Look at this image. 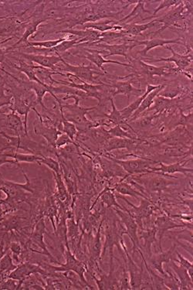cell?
Listing matches in <instances>:
<instances>
[{"label": "cell", "mask_w": 193, "mask_h": 290, "mask_svg": "<svg viewBox=\"0 0 193 290\" xmlns=\"http://www.w3.org/2000/svg\"><path fill=\"white\" fill-rule=\"evenodd\" d=\"M39 165L44 164L47 166L51 172L55 173L61 174V166L60 163H58L56 160L48 157H41V159L39 160Z\"/></svg>", "instance_id": "74e56055"}, {"label": "cell", "mask_w": 193, "mask_h": 290, "mask_svg": "<svg viewBox=\"0 0 193 290\" xmlns=\"http://www.w3.org/2000/svg\"><path fill=\"white\" fill-rule=\"evenodd\" d=\"M133 139H123V138H111L105 145V151L111 152L120 149H125L133 145Z\"/></svg>", "instance_id": "1f68e13d"}, {"label": "cell", "mask_w": 193, "mask_h": 290, "mask_svg": "<svg viewBox=\"0 0 193 290\" xmlns=\"http://www.w3.org/2000/svg\"><path fill=\"white\" fill-rule=\"evenodd\" d=\"M157 176L151 178H145L141 180V184H143L144 190H147L149 193H162V192L169 188L171 185H175L176 183L173 181L165 178L164 175L156 173Z\"/></svg>", "instance_id": "30bf717a"}, {"label": "cell", "mask_w": 193, "mask_h": 290, "mask_svg": "<svg viewBox=\"0 0 193 290\" xmlns=\"http://www.w3.org/2000/svg\"><path fill=\"white\" fill-rule=\"evenodd\" d=\"M18 281L8 278L0 282V289H18Z\"/></svg>", "instance_id": "ee69618b"}, {"label": "cell", "mask_w": 193, "mask_h": 290, "mask_svg": "<svg viewBox=\"0 0 193 290\" xmlns=\"http://www.w3.org/2000/svg\"><path fill=\"white\" fill-rule=\"evenodd\" d=\"M139 239H142L144 240V248L145 252L146 253L147 258L151 256V246L156 241L157 230L155 227L149 229H141L139 232Z\"/></svg>", "instance_id": "484cf974"}, {"label": "cell", "mask_w": 193, "mask_h": 290, "mask_svg": "<svg viewBox=\"0 0 193 290\" xmlns=\"http://www.w3.org/2000/svg\"><path fill=\"white\" fill-rule=\"evenodd\" d=\"M145 3H147L146 1H138L137 4H136L137 5L135 6L132 11L127 16L118 21V24L120 23H124V22L127 21L128 19L130 21H132L135 18L138 17V16H142V15H144L145 13L151 14V11L145 9Z\"/></svg>", "instance_id": "d6a6232c"}, {"label": "cell", "mask_w": 193, "mask_h": 290, "mask_svg": "<svg viewBox=\"0 0 193 290\" xmlns=\"http://www.w3.org/2000/svg\"><path fill=\"white\" fill-rule=\"evenodd\" d=\"M166 264L177 276L178 279L180 282V289H192V279L189 277L187 271L182 266L180 265L178 266L176 262L173 260Z\"/></svg>", "instance_id": "ffe728a7"}, {"label": "cell", "mask_w": 193, "mask_h": 290, "mask_svg": "<svg viewBox=\"0 0 193 290\" xmlns=\"http://www.w3.org/2000/svg\"><path fill=\"white\" fill-rule=\"evenodd\" d=\"M176 247H177V245L174 243L172 244V246L168 251H164L161 250L159 253L151 255V256L148 258V263L147 262V263H148V266L153 270L158 271V273L163 276V277L166 276V271L163 269V264L169 263V262L173 259V255L176 252Z\"/></svg>", "instance_id": "9c48e42d"}, {"label": "cell", "mask_w": 193, "mask_h": 290, "mask_svg": "<svg viewBox=\"0 0 193 290\" xmlns=\"http://www.w3.org/2000/svg\"><path fill=\"white\" fill-rule=\"evenodd\" d=\"M63 109V117L65 120L74 123L77 130L87 131L90 128L93 127L94 125L92 122L89 121L86 117V114L92 110L96 109L99 105L83 108L79 104H62L60 105Z\"/></svg>", "instance_id": "6da1fadb"}, {"label": "cell", "mask_w": 193, "mask_h": 290, "mask_svg": "<svg viewBox=\"0 0 193 290\" xmlns=\"http://www.w3.org/2000/svg\"><path fill=\"white\" fill-rule=\"evenodd\" d=\"M44 21H45V19H37L36 21L29 23L27 27H26V31H25L24 34H23V37H22L20 40H19L17 43H16L13 47L9 48V50H12V49L15 48V47H16V46L19 45V44H22V43H25V44H26V43L28 42V38H29L30 36H32L34 33L37 32V27H38L39 25Z\"/></svg>", "instance_id": "836d02e7"}, {"label": "cell", "mask_w": 193, "mask_h": 290, "mask_svg": "<svg viewBox=\"0 0 193 290\" xmlns=\"http://www.w3.org/2000/svg\"><path fill=\"white\" fill-rule=\"evenodd\" d=\"M139 63L143 73H145V74L149 76V77H154V76L164 77V76L168 75V74H170L172 71H178L175 68H170L167 66L155 67L154 65L145 63L143 61H139Z\"/></svg>", "instance_id": "d4e9b609"}, {"label": "cell", "mask_w": 193, "mask_h": 290, "mask_svg": "<svg viewBox=\"0 0 193 290\" xmlns=\"http://www.w3.org/2000/svg\"><path fill=\"white\" fill-rule=\"evenodd\" d=\"M102 221L99 229H98L96 235L92 241L91 245H90V253H91L92 260L95 263H96V260L101 258V255H102Z\"/></svg>", "instance_id": "4dcf8cb0"}, {"label": "cell", "mask_w": 193, "mask_h": 290, "mask_svg": "<svg viewBox=\"0 0 193 290\" xmlns=\"http://www.w3.org/2000/svg\"><path fill=\"white\" fill-rule=\"evenodd\" d=\"M184 11H185V7H184L183 1H182L180 5L171 10L167 14L165 15L163 17L155 19V20L158 22L160 24H163V26H162V27L158 29V31L153 33L154 36L161 34L165 30L170 27L172 25H176V23H178V21L183 19Z\"/></svg>", "instance_id": "8fae6325"}, {"label": "cell", "mask_w": 193, "mask_h": 290, "mask_svg": "<svg viewBox=\"0 0 193 290\" xmlns=\"http://www.w3.org/2000/svg\"><path fill=\"white\" fill-rule=\"evenodd\" d=\"M44 269L37 265L31 264L29 263H20L14 270L12 271L9 275V278L19 282L18 289H19L22 282L30 277L31 275L44 274Z\"/></svg>", "instance_id": "ba28073f"}, {"label": "cell", "mask_w": 193, "mask_h": 290, "mask_svg": "<svg viewBox=\"0 0 193 290\" xmlns=\"http://www.w3.org/2000/svg\"><path fill=\"white\" fill-rule=\"evenodd\" d=\"M182 3V1H181V0H164V1H163V2L160 3L158 7L154 10V12H153L152 13V16H151V17L145 18V19H144L143 20H145V19H151V18L154 17V16H155V15H156L158 12L161 11V10H163V9L170 8V7H173L174 8H175V7H177L178 6L180 5Z\"/></svg>", "instance_id": "60d3db41"}, {"label": "cell", "mask_w": 193, "mask_h": 290, "mask_svg": "<svg viewBox=\"0 0 193 290\" xmlns=\"http://www.w3.org/2000/svg\"><path fill=\"white\" fill-rule=\"evenodd\" d=\"M109 101L111 104V111L110 112V114H105V117H107L115 126H121L123 129H124V127H128L131 130L136 133V131L133 129V127L131 126L130 124H128L127 120H124L122 114L120 112V110H118V108H116L115 105H114V98L111 97Z\"/></svg>", "instance_id": "83f0119b"}, {"label": "cell", "mask_w": 193, "mask_h": 290, "mask_svg": "<svg viewBox=\"0 0 193 290\" xmlns=\"http://www.w3.org/2000/svg\"><path fill=\"white\" fill-rule=\"evenodd\" d=\"M45 231V224H44V219H43V218H41V220H39V221H37L34 231L31 233V243L37 245V247H39V248H41V249L43 251V255H47L49 258H50V260H51L53 263H59L57 261H56V260L54 259V258H53V256H52V255L50 254V251H48V248H47V245H46L45 242H44V236Z\"/></svg>", "instance_id": "7c38bea8"}, {"label": "cell", "mask_w": 193, "mask_h": 290, "mask_svg": "<svg viewBox=\"0 0 193 290\" xmlns=\"http://www.w3.org/2000/svg\"><path fill=\"white\" fill-rule=\"evenodd\" d=\"M10 163V164H16L19 166V163L14 160H10L6 156L5 151L3 149H0V166L3 165Z\"/></svg>", "instance_id": "7dc6e473"}, {"label": "cell", "mask_w": 193, "mask_h": 290, "mask_svg": "<svg viewBox=\"0 0 193 290\" xmlns=\"http://www.w3.org/2000/svg\"><path fill=\"white\" fill-rule=\"evenodd\" d=\"M166 87V84H161L159 88L158 89H155V90L152 91V92H150L146 97H145V99H143L142 101V103H141L140 106L139 107L136 111L134 112V114H132V117H131L130 120H128V122H133L135 121V120H137L139 118L140 114L142 113H143L145 110L149 109L151 108V105H153L154 103V99L158 96V94Z\"/></svg>", "instance_id": "44dd1931"}, {"label": "cell", "mask_w": 193, "mask_h": 290, "mask_svg": "<svg viewBox=\"0 0 193 290\" xmlns=\"http://www.w3.org/2000/svg\"><path fill=\"white\" fill-rule=\"evenodd\" d=\"M34 132L37 135H40L47 140V145L55 147L56 139L63 132L58 130L56 127H47L41 122H34ZM56 148V147H55Z\"/></svg>", "instance_id": "ac0fdd59"}, {"label": "cell", "mask_w": 193, "mask_h": 290, "mask_svg": "<svg viewBox=\"0 0 193 290\" xmlns=\"http://www.w3.org/2000/svg\"><path fill=\"white\" fill-rule=\"evenodd\" d=\"M69 144H74V145L79 147V146L77 145L76 142H73V141L68 137V135L63 133L56 139L55 147H56V149L63 148V147H66L67 145H69Z\"/></svg>", "instance_id": "7bdbcfd3"}, {"label": "cell", "mask_w": 193, "mask_h": 290, "mask_svg": "<svg viewBox=\"0 0 193 290\" xmlns=\"http://www.w3.org/2000/svg\"><path fill=\"white\" fill-rule=\"evenodd\" d=\"M61 123L62 125H63L62 132H63V133L68 135V137H69L73 142H74L76 139V135H77V129L75 125L65 120V117H63V114L62 115Z\"/></svg>", "instance_id": "f35d334b"}, {"label": "cell", "mask_w": 193, "mask_h": 290, "mask_svg": "<svg viewBox=\"0 0 193 290\" xmlns=\"http://www.w3.org/2000/svg\"><path fill=\"white\" fill-rule=\"evenodd\" d=\"M121 247L124 250L125 254V266L127 271L128 272L129 281H130L131 288L132 289H141L142 285V276H143V267L141 266V268L136 265L134 261L133 257L129 255L128 251L124 245V239H121Z\"/></svg>", "instance_id": "8992f818"}, {"label": "cell", "mask_w": 193, "mask_h": 290, "mask_svg": "<svg viewBox=\"0 0 193 290\" xmlns=\"http://www.w3.org/2000/svg\"><path fill=\"white\" fill-rule=\"evenodd\" d=\"M65 258H66V263L65 264L60 263V266L56 267V266H49V268L52 269V270L55 272H67V271H72L74 273H77L79 276L83 283L87 286V288H92V287L87 283L84 274L87 271V266L83 262L80 261L76 258L75 255L71 252L70 249L69 245L66 246L65 248Z\"/></svg>", "instance_id": "7a4b0ae2"}, {"label": "cell", "mask_w": 193, "mask_h": 290, "mask_svg": "<svg viewBox=\"0 0 193 290\" xmlns=\"http://www.w3.org/2000/svg\"><path fill=\"white\" fill-rule=\"evenodd\" d=\"M165 48L168 49L172 52V56L166 58L148 57L147 58V61L152 62H169V63L173 62V63L176 64V67H177L176 69L178 71H184L191 65V62H192V53L191 52H188L187 54H180V53L175 51L172 47H165Z\"/></svg>", "instance_id": "52a82bcc"}, {"label": "cell", "mask_w": 193, "mask_h": 290, "mask_svg": "<svg viewBox=\"0 0 193 290\" xmlns=\"http://www.w3.org/2000/svg\"><path fill=\"white\" fill-rule=\"evenodd\" d=\"M133 42L136 44V46L144 45L145 48L141 51L138 52L139 54L142 56H146L148 52L152 49L156 48L158 47H164L170 44H180V45H185V43L182 42V38L178 37L176 39H172V40H165V39L153 38L151 40H146V41H138V40H134Z\"/></svg>", "instance_id": "5bb4252c"}, {"label": "cell", "mask_w": 193, "mask_h": 290, "mask_svg": "<svg viewBox=\"0 0 193 290\" xmlns=\"http://www.w3.org/2000/svg\"><path fill=\"white\" fill-rule=\"evenodd\" d=\"M112 89H114V92L112 93V97H115L118 95H124L127 97V101L129 102L130 97L132 95H141L144 93L143 90L137 89L132 85V82L131 81H112L110 84Z\"/></svg>", "instance_id": "2e32d148"}, {"label": "cell", "mask_w": 193, "mask_h": 290, "mask_svg": "<svg viewBox=\"0 0 193 290\" xmlns=\"http://www.w3.org/2000/svg\"><path fill=\"white\" fill-rule=\"evenodd\" d=\"M63 67L56 66V71H66L68 74H72L75 78L80 80L81 81L90 83V84H95L94 77L93 74H99L101 76H105V74L101 71H96L93 69L91 66H74L70 65L66 62L63 63Z\"/></svg>", "instance_id": "277c9868"}, {"label": "cell", "mask_w": 193, "mask_h": 290, "mask_svg": "<svg viewBox=\"0 0 193 290\" xmlns=\"http://www.w3.org/2000/svg\"><path fill=\"white\" fill-rule=\"evenodd\" d=\"M13 98V96H10L5 94L4 84H0V108L4 105H10L12 103L11 99Z\"/></svg>", "instance_id": "f6af8a7d"}, {"label": "cell", "mask_w": 193, "mask_h": 290, "mask_svg": "<svg viewBox=\"0 0 193 290\" xmlns=\"http://www.w3.org/2000/svg\"><path fill=\"white\" fill-rule=\"evenodd\" d=\"M176 255H177L178 258L179 259H172L173 261L176 262V263H179L181 266L184 268L185 270L187 271V273H188V276L189 277L191 278V279H193V265L192 263L191 262L188 261V259L186 258H184L182 255H181L179 252H178L177 251H176Z\"/></svg>", "instance_id": "b9f144b4"}, {"label": "cell", "mask_w": 193, "mask_h": 290, "mask_svg": "<svg viewBox=\"0 0 193 290\" xmlns=\"http://www.w3.org/2000/svg\"><path fill=\"white\" fill-rule=\"evenodd\" d=\"M96 44V43H94ZM96 46L101 47L102 50L106 52L107 54L104 55V57L108 58L110 56H122L126 58V60H128L129 50L136 47V44L134 43L132 44H108L106 43H98Z\"/></svg>", "instance_id": "9a60e30c"}, {"label": "cell", "mask_w": 193, "mask_h": 290, "mask_svg": "<svg viewBox=\"0 0 193 290\" xmlns=\"http://www.w3.org/2000/svg\"><path fill=\"white\" fill-rule=\"evenodd\" d=\"M111 161L118 165L121 169L127 172L128 175L133 174L153 173L151 171L152 165L158 163L150 159H137V160H121L108 157Z\"/></svg>", "instance_id": "3957f363"}, {"label": "cell", "mask_w": 193, "mask_h": 290, "mask_svg": "<svg viewBox=\"0 0 193 290\" xmlns=\"http://www.w3.org/2000/svg\"><path fill=\"white\" fill-rule=\"evenodd\" d=\"M161 84H158V85H152V84H147L146 90H145L143 95H141L139 98H138L135 102H132V103L129 104L127 107L123 108V109L120 110V112L122 114L123 117H124V120H130L131 117H132V114H134L136 110L139 108L140 106L141 103H142L143 99H145V97L150 93V92H152V91L155 90V89H158L160 87Z\"/></svg>", "instance_id": "7402d4cb"}, {"label": "cell", "mask_w": 193, "mask_h": 290, "mask_svg": "<svg viewBox=\"0 0 193 290\" xmlns=\"http://www.w3.org/2000/svg\"><path fill=\"white\" fill-rule=\"evenodd\" d=\"M84 50H85L84 57L86 58L89 62H91L93 65H96L104 74H108V71H106V70L104 68V65H106V64H114V65L126 67V68H133V65L131 63L126 64L122 63V62H116V61L108 60L107 58L104 57L100 53L90 51L87 48H84Z\"/></svg>", "instance_id": "e0dca14e"}, {"label": "cell", "mask_w": 193, "mask_h": 290, "mask_svg": "<svg viewBox=\"0 0 193 290\" xmlns=\"http://www.w3.org/2000/svg\"><path fill=\"white\" fill-rule=\"evenodd\" d=\"M154 105L148 110H155L154 114H158V113L163 112L170 106L172 104V99H167V98H164L158 95V96L154 99Z\"/></svg>", "instance_id": "d590c367"}, {"label": "cell", "mask_w": 193, "mask_h": 290, "mask_svg": "<svg viewBox=\"0 0 193 290\" xmlns=\"http://www.w3.org/2000/svg\"><path fill=\"white\" fill-rule=\"evenodd\" d=\"M116 215L119 217L121 219V224H124V228L126 230V235L128 236L133 244V248H132V257L135 255V251L141 249L140 242H139V235H138V226L137 223L134 219L133 217L129 214L128 212L124 210L118 209V208H114Z\"/></svg>", "instance_id": "5b68a950"}, {"label": "cell", "mask_w": 193, "mask_h": 290, "mask_svg": "<svg viewBox=\"0 0 193 290\" xmlns=\"http://www.w3.org/2000/svg\"><path fill=\"white\" fill-rule=\"evenodd\" d=\"M113 189L122 196H130V197H135L136 199H139L141 197V198L148 200V197L145 195L143 193L135 190L130 184L124 182V181H121V182L116 184Z\"/></svg>", "instance_id": "f546056e"}, {"label": "cell", "mask_w": 193, "mask_h": 290, "mask_svg": "<svg viewBox=\"0 0 193 290\" xmlns=\"http://www.w3.org/2000/svg\"><path fill=\"white\" fill-rule=\"evenodd\" d=\"M108 135L110 138H123V139H134L133 136L128 132L124 130L122 127L119 126H115L113 128H111L109 130L107 131Z\"/></svg>", "instance_id": "ab89813d"}, {"label": "cell", "mask_w": 193, "mask_h": 290, "mask_svg": "<svg viewBox=\"0 0 193 290\" xmlns=\"http://www.w3.org/2000/svg\"><path fill=\"white\" fill-rule=\"evenodd\" d=\"M114 191V189L107 187L106 189H105V190L99 194V197H98V198L95 200L94 204L92 205V208L94 207L98 200L100 198L101 200H102V203L105 205L108 209L111 208H118V209L124 210V208H122V207L118 203V201H117V199H116L117 197H116Z\"/></svg>", "instance_id": "f1b7e54d"}, {"label": "cell", "mask_w": 193, "mask_h": 290, "mask_svg": "<svg viewBox=\"0 0 193 290\" xmlns=\"http://www.w3.org/2000/svg\"><path fill=\"white\" fill-rule=\"evenodd\" d=\"M17 266L18 265H15L13 263V257L10 251H7L0 260V273H4V272L11 273L12 271L14 270L17 267Z\"/></svg>", "instance_id": "8d00e7d4"}, {"label": "cell", "mask_w": 193, "mask_h": 290, "mask_svg": "<svg viewBox=\"0 0 193 290\" xmlns=\"http://www.w3.org/2000/svg\"><path fill=\"white\" fill-rule=\"evenodd\" d=\"M68 39V37H63V38L58 39V40H54V41H37V42H29L28 41L25 46L26 47H37V48L50 49L56 47L58 44H60V43L66 41Z\"/></svg>", "instance_id": "e575fe53"}, {"label": "cell", "mask_w": 193, "mask_h": 290, "mask_svg": "<svg viewBox=\"0 0 193 290\" xmlns=\"http://www.w3.org/2000/svg\"><path fill=\"white\" fill-rule=\"evenodd\" d=\"M156 114H153L151 116H147V117H145V118L142 119L140 121H138L137 124L139 125V127L141 129H148L151 126V123H152L153 119L155 118L156 117Z\"/></svg>", "instance_id": "bcb514c9"}, {"label": "cell", "mask_w": 193, "mask_h": 290, "mask_svg": "<svg viewBox=\"0 0 193 290\" xmlns=\"http://www.w3.org/2000/svg\"><path fill=\"white\" fill-rule=\"evenodd\" d=\"M158 24H160V23L154 19H153L152 21L144 23V24H136V23L126 24V23H124L121 26V27H122L123 32L124 33L125 35L135 37V36L140 35L144 31H147V30L150 29V28H153L154 26H158Z\"/></svg>", "instance_id": "4316f807"}, {"label": "cell", "mask_w": 193, "mask_h": 290, "mask_svg": "<svg viewBox=\"0 0 193 290\" xmlns=\"http://www.w3.org/2000/svg\"><path fill=\"white\" fill-rule=\"evenodd\" d=\"M84 29L93 30V31H98L99 33L107 32V31H123L121 26H118V22L112 21V20H105L102 22H90V23H85L83 26Z\"/></svg>", "instance_id": "cb8c5ba5"}, {"label": "cell", "mask_w": 193, "mask_h": 290, "mask_svg": "<svg viewBox=\"0 0 193 290\" xmlns=\"http://www.w3.org/2000/svg\"><path fill=\"white\" fill-rule=\"evenodd\" d=\"M158 165H159V167L151 168V171L153 172H156V173L161 174V175H164L166 177L168 175H171V174L176 173V172H179V173H182L184 175H187L188 173L192 174V168L185 167L183 164L180 163H172V164L169 165L158 163Z\"/></svg>", "instance_id": "d6986e66"}, {"label": "cell", "mask_w": 193, "mask_h": 290, "mask_svg": "<svg viewBox=\"0 0 193 290\" xmlns=\"http://www.w3.org/2000/svg\"><path fill=\"white\" fill-rule=\"evenodd\" d=\"M154 225L157 230V234L159 236V247L162 249V239L165 233L168 230H172V229L176 228V227H184V224H178L175 222L173 220L167 216H160L157 218L156 221H154Z\"/></svg>", "instance_id": "603a6c76"}, {"label": "cell", "mask_w": 193, "mask_h": 290, "mask_svg": "<svg viewBox=\"0 0 193 290\" xmlns=\"http://www.w3.org/2000/svg\"><path fill=\"white\" fill-rule=\"evenodd\" d=\"M19 54L26 60L37 64L39 66L48 68L53 71H56V64L59 62H62V63L65 62L62 56H56V55L46 56V55L28 54V53H19Z\"/></svg>", "instance_id": "4fadbf2b"}]
</instances>
